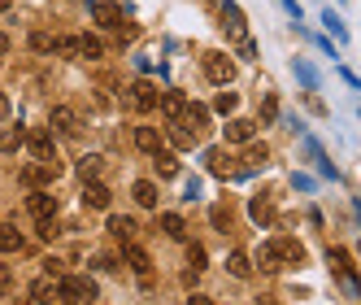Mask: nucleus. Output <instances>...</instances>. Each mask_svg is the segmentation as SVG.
<instances>
[{"label": "nucleus", "instance_id": "nucleus-1", "mask_svg": "<svg viewBox=\"0 0 361 305\" xmlns=\"http://www.w3.org/2000/svg\"><path fill=\"white\" fill-rule=\"evenodd\" d=\"M57 301L61 305H92L96 301V284L87 275H61L57 279Z\"/></svg>", "mask_w": 361, "mask_h": 305}, {"label": "nucleus", "instance_id": "nucleus-2", "mask_svg": "<svg viewBox=\"0 0 361 305\" xmlns=\"http://www.w3.org/2000/svg\"><path fill=\"white\" fill-rule=\"evenodd\" d=\"M53 179H61V157L57 162H31V166H22V184H27V188H48Z\"/></svg>", "mask_w": 361, "mask_h": 305}, {"label": "nucleus", "instance_id": "nucleus-3", "mask_svg": "<svg viewBox=\"0 0 361 305\" xmlns=\"http://www.w3.org/2000/svg\"><path fill=\"white\" fill-rule=\"evenodd\" d=\"M204 79L209 83H218V88H226L231 83V74H235V66H231V57L226 53H204Z\"/></svg>", "mask_w": 361, "mask_h": 305}, {"label": "nucleus", "instance_id": "nucleus-4", "mask_svg": "<svg viewBox=\"0 0 361 305\" xmlns=\"http://www.w3.org/2000/svg\"><path fill=\"white\" fill-rule=\"evenodd\" d=\"M31 148V157L35 162H57V144H53V136L48 131H27V140H22Z\"/></svg>", "mask_w": 361, "mask_h": 305}, {"label": "nucleus", "instance_id": "nucleus-5", "mask_svg": "<svg viewBox=\"0 0 361 305\" xmlns=\"http://www.w3.org/2000/svg\"><path fill=\"white\" fill-rule=\"evenodd\" d=\"M27 210H31L35 218H53V214H57V196L48 192V188H35V192L27 196Z\"/></svg>", "mask_w": 361, "mask_h": 305}, {"label": "nucleus", "instance_id": "nucleus-6", "mask_svg": "<svg viewBox=\"0 0 361 305\" xmlns=\"http://www.w3.org/2000/svg\"><path fill=\"white\" fill-rule=\"evenodd\" d=\"M157 83H148V79H140L135 88H131V105L140 109V114H148V109H157Z\"/></svg>", "mask_w": 361, "mask_h": 305}, {"label": "nucleus", "instance_id": "nucleus-7", "mask_svg": "<svg viewBox=\"0 0 361 305\" xmlns=\"http://www.w3.org/2000/svg\"><path fill=\"white\" fill-rule=\"evenodd\" d=\"M109 201H114V192L100 184V179H87L83 184V205L87 210H109Z\"/></svg>", "mask_w": 361, "mask_h": 305}, {"label": "nucleus", "instance_id": "nucleus-8", "mask_svg": "<svg viewBox=\"0 0 361 305\" xmlns=\"http://www.w3.org/2000/svg\"><path fill=\"white\" fill-rule=\"evenodd\" d=\"M48 122H53L61 136H74V131H79V126H83V122H79V114H74L70 105H53V114H48Z\"/></svg>", "mask_w": 361, "mask_h": 305}, {"label": "nucleus", "instance_id": "nucleus-9", "mask_svg": "<svg viewBox=\"0 0 361 305\" xmlns=\"http://www.w3.org/2000/svg\"><path fill=\"white\" fill-rule=\"evenodd\" d=\"M157 105H161V114H166L170 122H183V114H188V96H178V92H161V96H157Z\"/></svg>", "mask_w": 361, "mask_h": 305}, {"label": "nucleus", "instance_id": "nucleus-10", "mask_svg": "<svg viewBox=\"0 0 361 305\" xmlns=\"http://www.w3.org/2000/svg\"><path fill=\"white\" fill-rule=\"evenodd\" d=\"M92 13H96L100 27H109V31H118V27H122V9H118V5H109V0H92Z\"/></svg>", "mask_w": 361, "mask_h": 305}, {"label": "nucleus", "instance_id": "nucleus-11", "mask_svg": "<svg viewBox=\"0 0 361 305\" xmlns=\"http://www.w3.org/2000/svg\"><path fill=\"white\" fill-rule=\"evenodd\" d=\"M222 131H226V144H248L252 131H257V122H248V118H231Z\"/></svg>", "mask_w": 361, "mask_h": 305}, {"label": "nucleus", "instance_id": "nucleus-12", "mask_svg": "<svg viewBox=\"0 0 361 305\" xmlns=\"http://www.w3.org/2000/svg\"><path fill=\"white\" fill-rule=\"evenodd\" d=\"M31 301H35V305L57 301V279H53V275H39L35 284H31Z\"/></svg>", "mask_w": 361, "mask_h": 305}, {"label": "nucleus", "instance_id": "nucleus-13", "mask_svg": "<svg viewBox=\"0 0 361 305\" xmlns=\"http://www.w3.org/2000/svg\"><path fill=\"white\" fill-rule=\"evenodd\" d=\"M135 232H140V227H135V218H122V214H114V218H109V236H114V240L131 244V240H135Z\"/></svg>", "mask_w": 361, "mask_h": 305}, {"label": "nucleus", "instance_id": "nucleus-14", "mask_svg": "<svg viewBox=\"0 0 361 305\" xmlns=\"http://www.w3.org/2000/svg\"><path fill=\"white\" fill-rule=\"evenodd\" d=\"M326 262H331V270L340 275V279H353V253H348V249H331Z\"/></svg>", "mask_w": 361, "mask_h": 305}, {"label": "nucleus", "instance_id": "nucleus-15", "mask_svg": "<svg viewBox=\"0 0 361 305\" xmlns=\"http://www.w3.org/2000/svg\"><path fill=\"white\" fill-rule=\"evenodd\" d=\"M22 244H27V240H22L18 227L13 222H0V253H22Z\"/></svg>", "mask_w": 361, "mask_h": 305}, {"label": "nucleus", "instance_id": "nucleus-16", "mask_svg": "<svg viewBox=\"0 0 361 305\" xmlns=\"http://www.w3.org/2000/svg\"><path fill=\"white\" fill-rule=\"evenodd\" d=\"M274 244H279V253H283V266H300V262H305V249H300L296 240H288V236H279Z\"/></svg>", "mask_w": 361, "mask_h": 305}, {"label": "nucleus", "instance_id": "nucleus-17", "mask_svg": "<svg viewBox=\"0 0 361 305\" xmlns=\"http://www.w3.org/2000/svg\"><path fill=\"white\" fill-rule=\"evenodd\" d=\"M257 266L262 270H283V253H279V244L270 240V244H262V253H257Z\"/></svg>", "mask_w": 361, "mask_h": 305}, {"label": "nucleus", "instance_id": "nucleus-18", "mask_svg": "<svg viewBox=\"0 0 361 305\" xmlns=\"http://www.w3.org/2000/svg\"><path fill=\"white\" fill-rule=\"evenodd\" d=\"M222 27H226L231 35H240V40H244V18H240V9L231 5V0H222Z\"/></svg>", "mask_w": 361, "mask_h": 305}, {"label": "nucleus", "instance_id": "nucleus-19", "mask_svg": "<svg viewBox=\"0 0 361 305\" xmlns=\"http://www.w3.org/2000/svg\"><path fill=\"white\" fill-rule=\"evenodd\" d=\"M135 148H144V152H157V148H161L157 126H135Z\"/></svg>", "mask_w": 361, "mask_h": 305}, {"label": "nucleus", "instance_id": "nucleus-20", "mask_svg": "<svg viewBox=\"0 0 361 305\" xmlns=\"http://www.w3.org/2000/svg\"><path fill=\"white\" fill-rule=\"evenodd\" d=\"M152 166H157V174H161V179H174V174H178V157H174V152H152Z\"/></svg>", "mask_w": 361, "mask_h": 305}, {"label": "nucleus", "instance_id": "nucleus-21", "mask_svg": "<svg viewBox=\"0 0 361 305\" xmlns=\"http://www.w3.org/2000/svg\"><path fill=\"white\" fill-rule=\"evenodd\" d=\"M157 222H161V232H166L170 240H188V222L178 218V214H161Z\"/></svg>", "mask_w": 361, "mask_h": 305}, {"label": "nucleus", "instance_id": "nucleus-22", "mask_svg": "<svg viewBox=\"0 0 361 305\" xmlns=\"http://www.w3.org/2000/svg\"><path fill=\"white\" fill-rule=\"evenodd\" d=\"M131 196H135V205L152 210V205H157V184H148V179H140V184L131 188Z\"/></svg>", "mask_w": 361, "mask_h": 305}, {"label": "nucleus", "instance_id": "nucleus-23", "mask_svg": "<svg viewBox=\"0 0 361 305\" xmlns=\"http://www.w3.org/2000/svg\"><path fill=\"white\" fill-rule=\"evenodd\" d=\"M79 57H87V61H100V57H105V44H100V35H79Z\"/></svg>", "mask_w": 361, "mask_h": 305}, {"label": "nucleus", "instance_id": "nucleus-24", "mask_svg": "<svg viewBox=\"0 0 361 305\" xmlns=\"http://www.w3.org/2000/svg\"><path fill=\"white\" fill-rule=\"evenodd\" d=\"M226 270L235 275V279H248V275H252V258H248V253H240V249H235V253H231V258H226Z\"/></svg>", "mask_w": 361, "mask_h": 305}, {"label": "nucleus", "instance_id": "nucleus-25", "mask_svg": "<svg viewBox=\"0 0 361 305\" xmlns=\"http://www.w3.org/2000/svg\"><path fill=\"white\" fill-rule=\"evenodd\" d=\"M170 140H174V148H196V131H188L183 122H170Z\"/></svg>", "mask_w": 361, "mask_h": 305}, {"label": "nucleus", "instance_id": "nucleus-26", "mask_svg": "<svg viewBox=\"0 0 361 305\" xmlns=\"http://www.w3.org/2000/svg\"><path fill=\"white\" fill-rule=\"evenodd\" d=\"M100 170H105V157H100V152H87V157L79 162V174H83V184H87V179H100Z\"/></svg>", "mask_w": 361, "mask_h": 305}, {"label": "nucleus", "instance_id": "nucleus-27", "mask_svg": "<svg viewBox=\"0 0 361 305\" xmlns=\"http://www.w3.org/2000/svg\"><path fill=\"white\" fill-rule=\"evenodd\" d=\"M183 118H188L183 126H192L196 136L204 131V126H209V109H204V105H188V114H183Z\"/></svg>", "mask_w": 361, "mask_h": 305}, {"label": "nucleus", "instance_id": "nucleus-28", "mask_svg": "<svg viewBox=\"0 0 361 305\" xmlns=\"http://www.w3.org/2000/svg\"><path fill=\"white\" fill-rule=\"evenodd\" d=\"M22 140H27V131H22V126H18V131H13V126H5V131H0V152H18Z\"/></svg>", "mask_w": 361, "mask_h": 305}, {"label": "nucleus", "instance_id": "nucleus-29", "mask_svg": "<svg viewBox=\"0 0 361 305\" xmlns=\"http://www.w3.org/2000/svg\"><path fill=\"white\" fill-rule=\"evenodd\" d=\"M126 262H131V270H140V275H148V253L144 249H135V240L126 244Z\"/></svg>", "mask_w": 361, "mask_h": 305}, {"label": "nucleus", "instance_id": "nucleus-30", "mask_svg": "<svg viewBox=\"0 0 361 305\" xmlns=\"http://www.w3.org/2000/svg\"><path fill=\"white\" fill-rule=\"evenodd\" d=\"M252 218H257V222H274V205H270L266 196H257V201H252Z\"/></svg>", "mask_w": 361, "mask_h": 305}, {"label": "nucleus", "instance_id": "nucleus-31", "mask_svg": "<svg viewBox=\"0 0 361 305\" xmlns=\"http://www.w3.org/2000/svg\"><path fill=\"white\" fill-rule=\"evenodd\" d=\"M53 44H57V35H48V31H31V48H35V53H53Z\"/></svg>", "mask_w": 361, "mask_h": 305}, {"label": "nucleus", "instance_id": "nucleus-32", "mask_svg": "<svg viewBox=\"0 0 361 305\" xmlns=\"http://www.w3.org/2000/svg\"><path fill=\"white\" fill-rule=\"evenodd\" d=\"M235 105H240V96H235V92H218V96H214V109H218V114H231Z\"/></svg>", "mask_w": 361, "mask_h": 305}, {"label": "nucleus", "instance_id": "nucleus-33", "mask_svg": "<svg viewBox=\"0 0 361 305\" xmlns=\"http://www.w3.org/2000/svg\"><path fill=\"white\" fill-rule=\"evenodd\" d=\"M266 157H270V148H266V144H252V148L244 152V162H248V166H266Z\"/></svg>", "mask_w": 361, "mask_h": 305}, {"label": "nucleus", "instance_id": "nucleus-34", "mask_svg": "<svg viewBox=\"0 0 361 305\" xmlns=\"http://www.w3.org/2000/svg\"><path fill=\"white\" fill-rule=\"evenodd\" d=\"M53 53H61V57H79V40H70V35H61V40L53 44Z\"/></svg>", "mask_w": 361, "mask_h": 305}, {"label": "nucleus", "instance_id": "nucleus-35", "mask_svg": "<svg viewBox=\"0 0 361 305\" xmlns=\"http://www.w3.org/2000/svg\"><path fill=\"white\" fill-rule=\"evenodd\" d=\"M39 236H44V240H57V236H61V222H57V214H53V218H39Z\"/></svg>", "mask_w": 361, "mask_h": 305}, {"label": "nucleus", "instance_id": "nucleus-36", "mask_svg": "<svg viewBox=\"0 0 361 305\" xmlns=\"http://www.w3.org/2000/svg\"><path fill=\"white\" fill-rule=\"evenodd\" d=\"M209 222L218 227V232H226V227H231V210H226V205H214V210H209Z\"/></svg>", "mask_w": 361, "mask_h": 305}, {"label": "nucleus", "instance_id": "nucleus-37", "mask_svg": "<svg viewBox=\"0 0 361 305\" xmlns=\"http://www.w3.org/2000/svg\"><path fill=\"white\" fill-rule=\"evenodd\" d=\"M188 270H204V249H200V244L188 249Z\"/></svg>", "mask_w": 361, "mask_h": 305}, {"label": "nucleus", "instance_id": "nucleus-38", "mask_svg": "<svg viewBox=\"0 0 361 305\" xmlns=\"http://www.w3.org/2000/svg\"><path fill=\"white\" fill-rule=\"evenodd\" d=\"M44 275H53V279H61V275H66V262H57V258H48V262H44Z\"/></svg>", "mask_w": 361, "mask_h": 305}, {"label": "nucleus", "instance_id": "nucleus-39", "mask_svg": "<svg viewBox=\"0 0 361 305\" xmlns=\"http://www.w3.org/2000/svg\"><path fill=\"white\" fill-rule=\"evenodd\" d=\"M96 266H100V270H118V258H114V253H100Z\"/></svg>", "mask_w": 361, "mask_h": 305}, {"label": "nucleus", "instance_id": "nucleus-40", "mask_svg": "<svg viewBox=\"0 0 361 305\" xmlns=\"http://www.w3.org/2000/svg\"><path fill=\"white\" fill-rule=\"evenodd\" d=\"M240 57H248V61L257 57V44H252V40H240Z\"/></svg>", "mask_w": 361, "mask_h": 305}, {"label": "nucleus", "instance_id": "nucleus-41", "mask_svg": "<svg viewBox=\"0 0 361 305\" xmlns=\"http://www.w3.org/2000/svg\"><path fill=\"white\" fill-rule=\"evenodd\" d=\"M188 305H214V297H204V292H192V297H188Z\"/></svg>", "mask_w": 361, "mask_h": 305}, {"label": "nucleus", "instance_id": "nucleus-42", "mask_svg": "<svg viewBox=\"0 0 361 305\" xmlns=\"http://www.w3.org/2000/svg\"><path fill=\"white\" fill-rule=\"evenodd\" d=\"M9 284H13V275H9V266H5V262H0V288H9Z\"/></svg>", "mask_w": 361, "mask_h": 305}, {"label": "nucleus", "instance_id": "nucleus-43", "mask_svg": "<svg viewBox=\"0 0 361 305\" xmlns=\"http://www.w3.org/2000/svg\"><path fill=\"white\" fill-rule=\"evenodd\" d=\"M9 109H13V105H9V96L0 92V118H9Z\"/></svg>", "mask_w": 361, "mask_h": 305}, {"label": "nucleus", "instance_id": "nucleus-44", "mask_svg": "<svg viewBox=\"0 0 361 305\" xmlns=\"http://www.w3.org/2000/svg\"><path fill=\"white\" fill-rule=\"evenodd\" d=\"M5 53H9V35H5V31H0V57H5Z\"/></svg>", "mask_w": 361, "mask_h": 305}, {"label": "nucleus", "instance_id": "nucleus-45", "mask_svg": "<svg viewBox=\"0 0 361 305\" xmlns=\"http://www.w3.org/2000/svg\"><path fill=\"white\" fill-rule=\"evenodd\" d=\"M5 9H9V0H0V13H5Z\"/></svg>", "mask_w": 361, "mask_h": 305}, {"label": "nucleus", "instance_id": "nucleus-46", "mask_svg": "<svg viewBox=\"0 0 361 305\" xmlns=\"http://www.w3.org/2000/svg\"><path fill=\"white\" fill-rule=\"evenodd\" d=\"M18 305H35V301H18Z\"/></svg>", "mask_w": 361, "mask_h": 305}]
</instances>
